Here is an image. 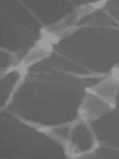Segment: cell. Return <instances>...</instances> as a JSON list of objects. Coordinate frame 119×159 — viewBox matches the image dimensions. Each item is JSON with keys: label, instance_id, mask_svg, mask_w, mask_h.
<instances>
[{"label": "cell", "instance_id": "obj_2", "mask_svg": "<svg viewBox=\"0 0 119 159\" xmlns=\"http://www.w3.org/2000/svg\"><path fill=\"white\" fill-rule=\"evenodd\" d=\"M118 83L112 78H108L97 84L95 87L88 89L87 92L95 94L107 102L111 107H115L116 96L118 92Z\"/></svg>", "mask_w": 119, "mask_h": 159}, {"label": "cell", "instance_id": "obj_1", "mask_svg": "<svg viewBox=\"0 0 119 159\" xmlns=\"http://www.w3.org/2000/svg\"><path fill=\"white\" fill-rule=\"evenodd\" d=\"M88 93L91 94L92 99L88 97L84 99L79 111L80 116L86 121L95 120L109 110V108H103V107L112 108L103 99L95 94Z\"/></svg>", "mask_w": 119, "mask_h": 159}]
</instances>
